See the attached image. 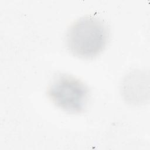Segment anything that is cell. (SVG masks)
<instances>
[{
  "mask_svg": "<svg viewBox=\"0 0 150 150\" xmlns=\"http://www.w3.org/2000/svg\"><path fill=\"white\" fill-rule=\"evenodd\" d=\"M108 31L106 25L97 17L83 16L69 28L67 45L69 50L80 58H92L100 53L108 42Z\"/></svg>",
  "mask_w": 150,
  "mask_h": 150,
  "instance_id": "cell-1",
  "label": "cell"
},
{
  "mask_svg": "<svg viewBox=\"0 0 150 150\" xmlns=\"http://www.w3.org/2000/svg\"><path fill=\"white\" fill-rule=\"evenodd\" d=\"M88 94V87L83 81L66 74L57 76L47 91L48 97L56 107L74 114L84 111Z\"/></svg>",
  "mask_w": 150,
  "mask_h": 150,
  "instance_id": "cell-2",
  "label": "cell"
}]
</instances>
